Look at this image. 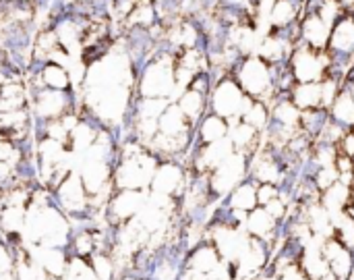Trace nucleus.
Masks as SVG:
<instances>
[{
  "label": "nucleus",
  "instance_id": "473e14b6",
  "mask_svg": "<svg viewBox=\"0 0 354 280\" xmlns=\"http://www.w3.org/2000/svg\"><path fill=\"white\" fill-rule=\"evenodd\" d=\"M288 204L284 202V200H280V198H276V200H272L268 206H266V210H268V214L274 218V220H278V218H284L286 214H288Z\"/></svg>",
  "mask_w": 354,
  "mask_h": 280
},
{
  "label": "nucleus",
  "instance_id": "20e7f679",
  "mask_svg": "<svg viewBox=\"0 0 354 280\" xmlns=\"http://www.w3.org/2000/svg\"><path fill=\"white\" fill-rule=\"evenodd\" d=\"M230 77L241 85V89L251 100H259L268 106L272 104L274 89H272V81H270V64L263 58L249 54Z\"/></svg>",
  "mask_w": 354,
  "mask_h": 280
},
{
  "label": "nucleus",
  "instance_id": "4be33fe9",
  "mask_svg": "<svg viewBox=\"0 0 354 280\" xmlns=\"http://www.w3.org/2000/svg\"><path fill=\"white\" fill-rule=\"evenodd\" d=\"M29 75H37L41 85L48 89H56V91H68L73 89V77L68 73V69L54 64V62H46L41 67L39 73H29Z\"/></svg>",
  "mask_w": 354,
  "mask_h": 280
},
{
  "label": "nucleus",
  "instance_id": "1a4fd4ad",
  "mask_svg": "<svg viewBox=\"0 0 354 280\" xmlns=\"http://www.w3.org/2000/svg\"><path fill=\"white\" fill-rule=\"evenodd\" d=\"M187 189V168L176 160H162L149 185V193L180 200Z\"/></svg>",
  "mask_w": 354,
  "mask_h": 280
},
{
  "label": "nucleus",
  "instance_id": "aec40b11",
  "mask_svg": "<svg viewBox=\"0 0 354 280\" xmlns=\"http://www.w3.org/2000/svg\"><path fill=\"white\" fill-rule=\"evenodd\" d=\"M158 23V15H156V6L151 0H139L133 4L131 12L124 17L122 27L127 29H151Z\"/></svg>",
  "mask_w": 354,
  "mask_h": 280
},
{
  "label": "nucleus",
  "instance_id": "393cba45",
  "mask_svg": "<svg viewBox=\"0 0 354 280\" xmlns=\"http://www.w3.org/2000/svg\"><path fill=\"white\" fill-rule=\"evenodd\" d=\"M332 123L330 119V110L319 106V108H311V110H303L301 112V121H299V129L309 135L313 141L324 133V129Z\"/></svg>",
  "mask_w": 354,
  "mask_h": 280
},
{
  "label": "nucleus",
  "instance_id": "a211bd4d",
  "mask_svg": "<svg viewBox=\"0 0 354 280\" xmlns=\"http://www.w3.org/2000/svg\"><path fill=\"white\" fill-rule=\"evenodd\" d=\"M328 52H346L354 56V21L348 12L332 27Z\"/></svg>",
  "mask_w": 354,
  "mask_h": 280
},
{
  "label": "nucleus",
  "instance_id": "f03ea898",
  "mask_svg": "<svg viewBox=\"0 0 354 280\" xmlns=\"http://www.w3.org/2000/svg\"><path fill=\"white\" fill-rule=\"evenodd\" d=\"M174 60H176V56L156 48L151 60L137 73L135 96L137 98H164V100H170L174 96V91H176Z\"/></svg>",
  "mask_w": 354,
  "mask_h": 280
},
{
  "label": "nucleus",
  "instance_id": "7ed1b4c3",
  "mask_svg": "<svg viewBox=\"0 0 354 280\" xmlns=\"http://www.w3.org/2000/svg\"><path fill=\"white\" fill-rule=\"evenodd\" d=\"M83 110V98L77 96L75 89L68 91H56V89H37L29 94V112L31 119L48 123L62 119L68 112H81Z\"/></svg>",
  "mask_w": 354,
  "mask_h": 280
},
{
  "label": "nucleus",
  "instance_id": "423d86ee",
  "mask_svg": "<svg viewBox=\"0 0 354 280\" xmlns=\"http://www.w3.org/2000/svg\"><path fill=\"white\" fill-rule=\"evenodd\" d=\"M330 64V56L326 50H313L301 37L290 54V67L297 83H319L326 79V71Z\"/></svg>",
  "mask_w": 354,
  "mask_h": 280
},
{
  "label": "nucleus",
  "instance_id": "0eeeda50",
  "mask_svg": "<svg viewBox=\"0 0 354 280\" xmlns=\"http://www.w3.org/2000/svg\"><path fill=\"white\" fill-rule=\"evenodd\" d=\"M149 191H139V189H114L110 195L106 208H104V218L110 229H118L127 222H131L147 204Z\"/></svg>",
  "mask_w": 354,
  "mask_h": 280
},
{
  "label": "nucleus",
  "instance_id": "7c9ffc66",
  "mask_svg": "<svg viewBox=\"0 0 354 280\" xmlns=\"http://www.w3.org/2000/svg\"><path fill=\"white\" fill-rule=\"evenodd\" d=\"M295 19H301L299 17V10L295 6H290L286 0H276L274 2V8H272V21H274V25H284V23H290Z\"/></svg>",
  "mask_w": 354,
  "mask_h": 280
},
{
  "label": "nucleus",
  "instance_id": "c85d7f7f",
  "mask_svg": "<svg viewBox=\"0 0 354 280\" xmlns=\"http://www.w3.org/2000/svg\"><path fill=\"white\" fill-rule=\"evenodd\" d=\"M268 116H270V106L263 104V102H259V100H253L241 121L247 123V125H251L253 129H257L261 133L263 127H266V123H268Z\"/></svg>",
  "mask_w": 354,
  "mask_h": 280
},
{
  "label": "nucleus",
  "instance_id": "e433bc0d",
  "mask_svg": "<svg viewBox=\"0 0 354 280\" xmlns=\"http://www.w3.org/2000/svg\"><path fill=\"white\" fill-rule=\"evenodd\" d=\"M344 87V85H342ZM344 89H348L351 91V96H353V102H354V85H351V87H344Z\"/></svg>",
  "mask_w": 354,
  "mask_h": 280
},
{
  "label": "nucleus",
  "instance_id": "2eb2a0df",
  "mask_svg": "<svg viewBox=\"0 0 354 280\" xmlns=\"http://www.w3.org/2000/svg\"><path fill=\"white\" fill-rule=\"evenodd\" d=\"M176 102V106L180 108V112L187 116V121L191 123V127L195 129L197 127V123L209 112V100H207V96H203V94H199V91H195V89H185V91H180L178 94V98L174 100Z\"/></svg>",
  "mask_w": 354,
  "mask_h": 280
},
{
  "label": "nucleus",
  "instance_id": "39448f33",
  "mask_svg": "<svg viewBox=\"0 0 354 280\" xmlns=\"http://www.w3.org/2000/svg\"><path fill=\"white\" fill-rule=\"evenodd\" d=\"M207 100H209V102H207V104H209V112L222 116L228 125L241 121L243 114L247 112L249 104L253 102V100L241 89V85H239L232 77L222 79V81L212 89V94H209Z\"/></svg>",
  "mask_w": 354,
  "mask_h": 280
},
{
  "label": "nucleus",
  "instance_id": "72a5a7b5",
  "mask_svg": "<svg viewBox=\"0 0 354 280\" xmlns=\"http://www.w3.org/2000/svg\"><path fill=\"white\" fill-rule=\"evenodd\" d=\"M338 152L348 158H354V131H348L342 135V139L338 141Z\"/></svg>",
  "mask_w": 354,
  "mask_h": 280
},
{
  "label": "nucleus",
  "instance_id": "4c0bfd02",
  "mask_svg": "<svg viewBox=\"0 0 354 280\" xmlns=\"http://www.w3.org/2000/svg\"><path fill=\"white\" fill-rule=\"evenodd\" d=\"M0 2H15V0H0ZM33 2V0H31Z\"/></svg>",
  "mask_w": 354,
  "mask_h": 280
},
{
  "label": "nucleus",
  "instance_id": "58836bf2",
  "mask_svg": "<svg viewBox=\"0 0 354 280\" xmlns=\"http://www.w3.org/2000/svg\"><path fill=\"white\" fill-rule=\"evenodd\" d=\"M135 2H139V0H135Z\"/></svg>",
  "mask_w": 354,
  "mask_h": 280
},
{
  "label": "nucleus",
  "instance_id": "412c9836",
  "mask_svg": "<svg viewBox=\"0 0 354 280\" xmlns=\"http://www.w3.org/2000/svg\"><path fill=\"white\" fill-rule=\"evenodd\" d=\"M29 108V94L21 79L8 81L0 87V112Z\"/></svg>",
  "mask_w": 354,
  "mask_h": 280
},
{
  "label": "nucleus",
  "instance_id": "bb28decb",
  "mask_svg": "<svg viewBox=\"0 0 354 280\" xmlns=\"http://www.w3.org/2000/svg\"><path fill=\"white\" fill-rule=\"evenodd\" d=\"M89 266L93 270L95 280H116L118 279V268L114 262V256L110 252H95L89 258Z\"/></svg>",
  "mask_w": 354,
  "mask_h": 280
},
{
  "label": "nucleus",
  "instance_id": "f257e3e1",
  "mask_svg": "<svg viewBox=\"0 0 354 280\" xmlns=\"http://www.w3.org/2000/svg\"><path fill=\"white\" fill-rule=\"evenodd\" d=\"M158 164H160V158L151 154L147 148H143L139 141L135 139L122 141L118 146L116 162H114V175H112L114 189L149 191Z\"/></svg>",
  "mask_w": 354,
  "mask_h": 280
},
{
  "label": "nucleus",
  "instance_id": "5701e85b",
  "mask_svg": "<svg viewBox=\"0 0 354 280\" xmlns=\"http://www.w3.org/2000/svg\"><path fill=\"white\" fill-rule=\"evenodd\" d=\"M348 202H351V187L340 181L336 185H332L330 189L322 191V195H319V204L326 208V212L332 218L340 216L346 210Z\"/></svg>",
  "mask_w": 354,
  "mask_h": 280
},
{
  "label": "nucleus",
  "instance_id": "4468645a",
  "mask_svg": "<svg viewBox=\"0 0 354 280\" xmlns=\"http://www.w3.org/2000/svg\"><path fill=\"white\" fill-rule=\"evenodd\" d=\"M330 35H332V25L328 21H324L319 15H311L301 19V37L305 40V44L313 50H328L330 44Z\"/></svg>",
  "mask_w": 354,
  "mask_h": 280
},
{
  "label": "nucleus",
  "instance_id": "a878e982",
  "mask_svg": "<svg viewBox=\"0 0 354 280\" xmlns=\"http://www.w3.org/2000/svg\"><path fill=\"white\" fill-rule=\"evenodd\" d=\"M292 104L303 112L322 106V81L319 83H297L290 94Z\"/></svg>",
  "mask_w": 354,
  "mask_h": 280
},
{
  "label": "nucleus",
  "instance_id": "6e6552de",
  "mask_svg": "<svg viewBox=\"0 0 354 280\" xmlns=\"http://www.w3.org/2000/svg\"><path fill=\"white\" fill-rule=\"evenodd\" d=\"M251 158L253 156H245V154L234 152L214 173H209V189H212L216 200H222L224 195H228L245 179Z\"/></svg>",
  "mask_w": 354,
  "mask_h": 280
},
{
  "label": "nucleus",
  "instance_id": "6ab92c4d",
  "mask_svg": "<svg viewBox=\"0 0 354 280\" xmlns=\"http://www.w3.org/2000/svg\"><path fill=\"white\" fill-rule=\"evenodd\" d=\"M330 119L336 127H340L344 133L354 131V102L348 89H340L338 98L330 106Z\"/></svg>",
  "mask_w": 354,
  "mask_h": 280
},
{
  "label": "nucleus",
  "instance_id": "cd10ccee",
  "mask_svg": "<svg viewBox=\"0 0 354 280\" xmlns=\"http://www.w3.org/2000/svg\"><path fill=\"white\" fill-rule=\"evenodd\" d=\"M270 37L295 48V44L301 40V19H295L290 23H284V25H272L270 29Z\"/></svg>",
  "mask_w": 354,
  "mask_h": 280
},
{
  "label": "nucleus",
  "instance_id": "dca6fc26",
  "mask_svg": "<svg viewBox=\"0 0 354 280\" xmlns=\"http://www.w3.org/2000/svg\"><path fill=\"white\" fill-rule=\"evenodd\" d=\"M66 252H68V256L89 260L97 252V233H95V227H75Z\"/></svg>",
  "mask_w": 354,
  "mask_h": 280
},
{
  "label": "nucleus",
  "instance_id": "f8f14e48",
  "mask_svg": "<svg viewBox=\"0 0 354 280\" xmlns=\"http://www.w3.org/2000/svg\"><path fill=\"white\" fill-rule=\"evenodd\" d=\"M31 256L39 270L50 279H62L66 266H68V252L62 247H44V245H31Z\"/></svg>",
  "mask_w": 354,
  "mask_h": 280
},
{
  "label": "nucleus",
  "instance_id": "c756f323",
  "mask_svg": "<svg viewBox=\"0 0 354 280\" xmlns=\"http://www.w3.org/2000/svg\"><path fill=\"white\" fill-rule=\"evenodd\" d=\"M60 280H95V277H93V270L89 266V260L71 256L68 266H66V270H64Z\"/></svg>",
  "mask_w": 354,
  "mask_h": 280
},
{
  "label": "nucleus",
  "instance_id": "2f4dec72",
  "mask_svg": "<svg viewBox=\"0 0 354 280\" xmlns=\"http://www.w3.org/2000/svg\"><path fill=\"white\" fill-rule=\"evenodd\" d=\"M276 198H278V189L274 183H259L257 185V206L259 208H266Z\"/></svg>",
  "mask_w": 354,
  "mask_h": 280
},
{
  "label": "nucleus",
  "instance_id": "9b49d317",
  "mask_svg": "<svg viewBox=\"0 0 354 280\" xmlns=\"http://www.w3.org/2000/svg\"><path fill=\"white\" fill-rule=\"evenodd\" d=\"M158 133L176 141H183L189 150L191 137H193V127L187 121V116L180 112V108L176 106V102H168L166 110L160 114L158 119Z\"/></svg>",
  "mask_w": 354,
  "mask_h": 280
},
{
  "label": "nucleus",
  "instance_id": "b1692460",
  "mask_svg": "<svg viewBox=\"0 0 354 280\" xmlns=\"http://www.w3.org/2000/svg\"><path fill=\"white\" fill-rule=\"evenodd\" d=\"M243 231L247 233V237H255V239H272V231H274V218L268 214L266 208H255L247 214Z\"/></svg>",
  "mask_w": 354,
  "mask_h": 280
},
{
  "label": "nucleus",
  "instance_id": "f704fd0d",
  "mask_svg": "<svg viewBox=\"0 0 354 280\" xmlns=\"http://www.w3.org/2000/svg\"><path fill=\"white\" fill-rule=\"evenodd\" d=\"M116 280H141L137 274H133V272H127V274H120Z\"/></svg>",
  "mask_w": 354,
  "mask_h": 280
},
{
  "label": "nucleus",
  "instance_id": "f3484780",
  "mask_svg": "<svg viewBox=\"0 0 354 280\" xmlns=\"http://www.w3.org/2000/svg\"><path fill=\"white\" fill-rule=\"evenodd\" d=\"M222 200H224L230 208L249 214L251 210L257 208V183H255V181H249V179H243V181H241L228 195H224Z\"/></svg>",
  "mask_w": 354,
  "mask_h": 280
},
{
  "label": "nucleus",
  "instance_id": "9d476101",
  "mask_svg": "<svg viewBox=\"0 0 354 280\" xmlns=\"http://www.w3.org/2000/svg\"><path fill=\"white\" fill-rule=\"evenodd\" d=\"M322 256L328 264L330 274L336 280H351L354 277V256L353 250L344 247L338 239L326 237L322 245Z\"/></svg>",
  "mask_w": 354,
  "mask_h": 280
},
{
  "label": "nucleus",
  "instance_id": "c9c22d12",
  "mask_svg": "<svg viewBox=\"0 0 354 280\" xmlns=\"http://www.w3.org/2000/svg\"><path fill=\"white\" fill-rule=\"evenodd\" d=\"M344 8H346V12L351 10V8H354V0H338Z\"/></svg>",
  "mask_w": 354,
  "mask_h": 280
},
{
  "label": "nucleus",
  "instance_id": "ddd939ff",
  "mask_svg": "<svg viewBox=\"0 0 354 280\" xmlns=\"http://www.w3.org/2000/svg\"><path fill=\"white\" fill-rule=\"evenodd\" d=\"M228 139H230L236 154L255 156L261 150V139L263 137L251 125H247L243 121H236V123H230V127H228Z\"/></svg>",
  "mask_w": 354,
  "mask_h": 280
},
{
  "label": "nucleus",
  "instance_id": "ea45409f",
  "mask_svg": "<svg viewBox=\"0 0 354 280\" xmlns=\"http://www.w3.org/2000/svg\"><path fill=\"white\" fill-rule=\"evenodd\" d=\"M353 160H354V158H353Z\"/></svg>",
  "mask_w": 354,
  "mask_h": 280
}]
</instances>
